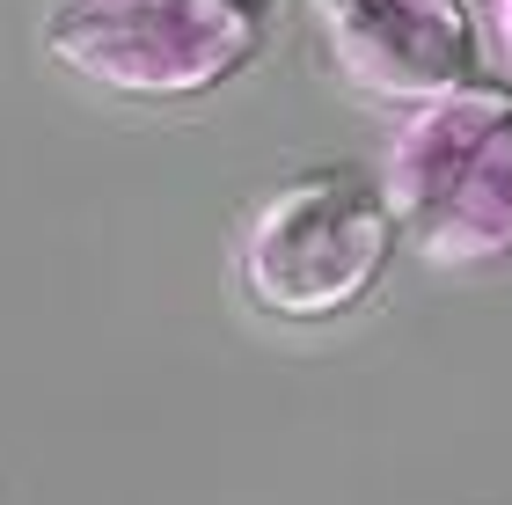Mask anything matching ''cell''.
Returning <instances> with one entry per match:
<instances>
[{"instance_id":"obj_1","label":"cell","mask_w":512,"mask_h":505,"mask_svg":"<svg viewBox=\"0 0 512 505\" xmlns=\"http://www.w3.org/2000/svg\"><path fill=\"white\" fill-rule=\"evenodd\" d=\"M381 198L395 235L432 271H491L512 257V88L469 81L388 125Z\"/></svg>"},{"instance_id":"obj_2","label":"cell","mask_w":512,"mask_h":505,"mask_svg":"<svg viewBox=\"0 0 512 505\" xmlns=\"http://www.w3.org/2000/svg\"><path fill=\"white\" fill-rule=\"evenodd\" d=\"M395 220L374 176L300 169L271 183L235 227V286L271 323H330L359 308L388 271Z\"/></svg>"},{"instance_id":"obj_3","label":"cell","mask_w":512,"mask_h":505,"mask_svg":"<svg viewBox=\"0 0 512 505\" xmlns=\"http://www.w3.org/2000/svg\"><path fill=\"white\" fill-rule=\"evenodd\" d=\"M256 37V0H52L37 22L52 66L139 103H176L235 81L256 59Z\"/></svg>"},{"instance_id":"obj_4","label":"cell","mask_w":512,"mask_h":505,"mask_svg":"<svg viewBox=\"0 0 512 505\" xmlns=\"http://www.w3.org/2000/svg\"><path fill=\"white\" fill-rule=\"evenodd\" d=\"M322 66L359 103H388L395 118L432 96H454L476 74V37L461 0H300Z\"/></svg>"},{"instance_id":"obj_5","label":"cell","mask_w":512,"mask_h":505,"mask_svg":"<svg viewBox=\"0 0 512 505\" xmlns=\"http://www.w3.org/2000/svg\"><path fill=\"white\" fill-rule=\"evenodd\" d=\"M461 15H469L476 59H491L498 88H512V0H461Z\"/></svg>"}]
</instances>
